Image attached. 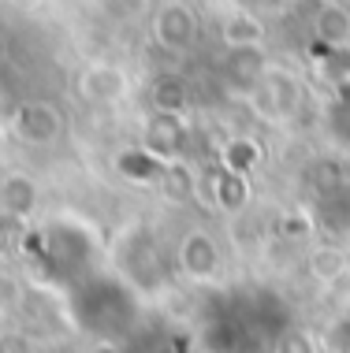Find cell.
<instances>
[{
    "label": "cell",
    "mask_w": 350,
    "mask_h": 353,
    "mask_svg": "<svg viewBox=\"0 0 350 353\" xmlns=\"http://www.w3.org/2000/svg\"><path fill=\"white\" fill-rule=\"evenodd\" d=\"M153 30H157L160 45H168V49H186L197 34V23H194V12L186 4H168V8H160Z\"/></svg>",
    "instance_id": "cell-1"
},
{
    "label": "cell",
    "mask_w": 350,
    "mask_h": 353,
    "mask_svg": "<svg viewBox=\"0 0 350 353\" xmlns=\"http://www.w3.org/2000/svg\"><path fill=\"white\" fill-rule=\"evenodd\" d=\"M19 134L26 141H34V145H45V141H52L60 134V112H52L49 104H26L23 112H19Z\"/></svg>",
    "instance_id": "cell-2"
},
{
    "label": "cell",
    "mask_w": 350,
    "mask_h": 353,
    "mask_svg": "<svg viewBox=\"0 0 350 353\" xmlns=\"http://www.w3.org/2000/svg\"><path fill=\"white\" fill-rule=\"evenodd\" d=\"M179 264L191 275H197V279H205V275L216 272V245L205 234H191L183 242V250H179Z\"/></svg>",
    "instance_id": "cell-3"
},
{
    "label": "cell",
    "mask_w": 350,
    "mask_h": 353,
    "mask_svg": "<svg viewBox=\"0 0 350 353\" xmlns=\"http://www.w3.org/2000/svg\"><path fill=\"white\" fill-rule=\"evenodd\" d=\"M79 90H82V97H90V101H116L123 93V74L116 68H101L97 63V68H90L82 74Z\"/></svg>",
    "instance_id": "cell-4"
},
{
    "label": "cell",
    "mask_w": 350,
    "mask_h": 353,
    "mask_svg": "<svg viewBox=\"0 0 350 353\" xmlns=\"http://www.w3.org/2000/svg\"><path fill=\"white\" fill-rule=\"evenodd\" d=\"M317 34H320V41H324V45L343 49L347 37H350V15H347V8H339V4H324V8H320Z\"/></svg>",
    "instance_id": "cell-5"
},
{
    "label": "cell",
    "mask_w": 350,
    "mask_h": 353,
    "mask_svg": "<svg viewBox=\"0 0 350 353\" xmlns=\"http://www.w3.org/2000/svg\"><path fill=\"white\" fill-rule=\"evenodd\" d=\"M224 37H228L231 49H257L261 45V23L250 15H235L228 26H224Z\"/></svg>",
    "instance_id": "cell-6"
}]
</instances>
